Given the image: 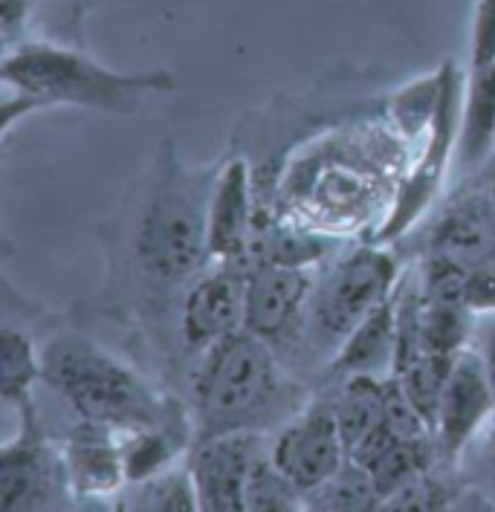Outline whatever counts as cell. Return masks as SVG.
<instances>
[{
	"mask_svg": "<svg viewBox=\"0 0 495 512\" xmlns=\"http://www.w3.org/2000/svg\"><path fill=\"white\" fill-rule=\"evenodd\" d=\"M302 394L281 374L270 342L238 330L206 351L194 377V440L293 420Z\"/></svg>",
	"mask_w": 495,
	"mask_h": 512,
	"instance_id": "cell-1",
	"label": "cell"
},
{
	"mask_svg": "<svg viewBox=\"0 0 495 512\" xmlns=\"http://www.w3.org/2000/svg\"><path fill=\"white\" fill-rule=\"evenodd\" d=\"M3 87L35 99L41 108H84L99 113H137L145 102L177 87L171 70L119 73L105 64L53 44H24L3 55Z\"/></svg>",
	"mask_w": 495,
	"mask_h": 512,
	"instance_id": "cell-2",
	"label": "cell"
},
{
	"mask_svg": "<svg viewBox=\"0 0 495 512\" xmlns=\"http://www.w3.org/2000/svg\"><path fill=\"white\" fill-rule=\"evenodd\" d=\"M41 365V379L70 403L79 420L139 432L157 426L168 408V400H160L145 379L82 333L55 336L41 351Z\"/></svg>",
	"mask_w": 495,
	"mask_h": 512,
	"instance_id": "cell-3",
	"label": "cell"
},
{
	"mask_svg": "<svg viewBox=\"0 0 495 512\" xmlns=\"http://www.w3.org/2000/svg\"><path fill=\"white\" fill-rule=\"evenodd\" d=\"M209 194H197L177 165H165L160 186L148 194L137 217L139 270L157 284L192 278L209 258Z\"/></svg>",
	"mask_w": 495,
	"mask_h": 512,
	"instance_id": "cell-4",
	"label": "cell"
},
{
	"mask_svg": "<svg viewBox=\"0 0 495 512\" xmlns=\"http://www.w3.org/2000/svg\"><path fill=\"white\" fill-rule=\"evenodd\" d=\"M397 261L374 246H362L330 272L313 301V330L322 345L339 348L377 304L394 293Z\"/></svg>",
	"mask_w": 495,
	"mask_h": 512,
	"instance_id": "cell-5",
	"label": "cell"
},
{
	"mask_svg": "<svg viewBox=\"0 0 495 512\" xmlns=\"http://www.w3.org/2000/svg\"><path fill=\"white\" fill-rule=\"evenodd\" d=\"M458 128H461V76H458L455 64L446 61V81H443V96H440L435 122L426 134L423 151L414 162V168L394 197L391 212L380 226V232L374 235L377 246L406 235L414 226V220L435 203L440 186H443V177L449 171L452 151L458 148Z\"/></svg>",
	"mask_w": 495,
	"mask_h": 512,
	"instance_id": "cell-6",
	"label": "cell"
},
{
	"mask_svg": "<svg viewBox=\"0 0 495 512\" xmlns=\"http://www.w3.org/2000/svg\"><path fill=\"white\" fill-rule=\"evenodd\" d=\"M270 458L299 486L302 495H310L313 489L330 481L348 463L336 408L328 403H310L302 408L275 437Z\"/></svg>",
	"mask_w": 495,
	"mask_h": 512,
	"instance_id": "cell-7",
	"label": "cell"
},
{
	"mask_svg": "<svg viewBox=\"0 0 495 512\" xmlns=\"http://www.w3.org/2000/svg\"><path fill=\"white\" fill-rule=\"evenodd\" d=\"M261 455L264 432H232L194 440L186 466L192 472L200 510H247L249 472Z\"/></svg>",
	"mask_w": 495,
	"mask_h": 512,
	"instance_id": "cell-8",
	"label": "cell"
},
{
	"mask_svg": "<svg viewBox=\"0 0 495 512\" xmlns=\"http://www.w3.org/2000/svg\"><path fill=\"white\" fill-rule=\"evenodd\" d=\"M27 423L21 437L6 440L0 449V507L3 510H44L58 504L61 486L70 489L64 460L44 446V437L35 429L32 403L21 408Z\"/></svg>",
	"mask_w": 495,
	"mask_h": 512,
	"instance_id": "cell-9",
	"label": "cell"
},
{
	"mask_svg": "<svg viewBox=\"0 0 495 512\" xmlns=\"http://www.w3.org/2000/svg\"><path fill=\"white\" fill-rule=\"evenodd\" d=\"M495 414V397L481 356L475 348L458 351L449 379L443 385L435 420V437L440 449L455 458L467 449V443L481 432V426Z\"/></svg>",
	"mask_w": 495,
	"mask_h": 512,
	"instance_id": "cell-10",
	"label": "cell"
},
{
	"mask_svg": "<svg viewBox=\"0 0 495 512\" xmlns=\"http://www.w3.org/2000/svg\"><path fill=\"white\" fill-rule=\"evenodd\" d=\"M310 287L313 278L304 267H287L273 261L261 264L244 281V330L264 342L281 339L290 324L299 319Z\"/></svg>",
	"mask_w": 495,
	"mask_h": 512,
	"instance_id": "cell-11",
	"label": "cell"
},
{
	"mask_svg": "<svg viewBox=\"0 0 495 512\" xmlns=\"http://www.w3.org/2000/svg\"><path fill=\"white\" fill-rule=\"evenodd\" d=\"M119 429L105 423L79 420L73 432L67 434L64 446V466L67 481L76 495L99 498L119 492L128 484L125 475V449L119 440Z\"/></svg>",
	"mask_w": 495,
	"mask_h": 512,
	"instance_id": "cell-12",
	"label": "cell"
},
{
	"mask_svg": "<svg viewBox=\"0 0 495 512\" xmlns=\"http://www.w3.org/2000/svg\"><path fill=\"white\" fill-rule=\"evenodd\" d=\"M244 281L220 270L194 284L183 304V339L194 351H209L215 342L244 330Z\"/></svg>",
	"mask_w": 495,
	"mask_h": 512,
	"instance_id": "cell-13",
	"label": "cell"
},
{
	"mask_svg": "<svg viewBox=\"0 0 495 512\" xmlns=\"http://www.w3.org/2000/svg\"><path fill=\"white\" fill-rule=\"evenodd\" d=\"M252 223V189L247 160H229L209 194V258L238 261L247 255Z\"/></svg>",
	"mask_w": 495,
	"mask_h": 512,
	"instance_id": "cell-14",
	"label": "cell"
},
{
	"mask_svg": "<svg viewBox=\"0 0 495 512\" xmlns=\"http://www.w3.org/2000/svg\"><path fill=\"white\" fill-rule=\"evenodd\" d=\"M432 255L452 258L467 270L493 264L495 220L490 194H469L440 217L432 232Z\"/></svg>",
	"mask_w": 495,
	"mask_h": 512,
	"instance_id": "cell-15",
	"label": "cell"
},
{
	"mask_svg": "<svg viewBox=\"0 0 495 512\" xmlns=\"http://www.w3.org/2000/svg\"><path fill=\"white\" fill-rule=\"evenodd\" d=\"M394 353H397V298L391 293L336 348L330 374L333 377H357V374L377 377L383 371H394Z\"/></svg>",
	"mask_w": 495,
	"mask_h": 512,
	"instance_id": "cell-16",
	"label": "cell"
},
{
	"mask_svg": "<svg viewBox=\"0 0 495 512\" xmlns=\"http://www.w3.org/2000/svg\"><path fill=\"white\" fill-rule=\"evenodd\" d=\"M495 148V61L469 70L464 108L458 128V157L467 171H475Z\"/></svg>",
	"mask_w": 495,
	"mask_h": 512,
	"instance_id": "cell-17",
	"label": "cell"
},
{
	"mask_svg": "<svg viewBox=\"0 0 495 512\" xmlns=\"http://www.w3.org/2000/svg\"><path fill=\"white\" fill-rule=\"evenodd\" d=\"M336 408V420H339V432L345 440V449L351 455V449L371 429H377L388 414V385L377 382V377L357 374L348 377L345 382V394Z\"/></svg>",
	"mask_w": 495,
	"mask_h": 512,
	"instance_id": "cell-18",
	"label": "cell"
},
{
	"mask_svg": "<svg viewBox=\"0 0 495 512\" xmlns=\"http://www.w3.org/2000/svg\"><path fill=\"white\" fill-rule=\"evenodd\" d=\"M458 353H435L426 351L420 353L417 359H412L406 368H400L394 379L403 391V397L409 400L414 411L420 414V420L429 426V434H435V420H438V405L443 385L449 379L452 362Z\"/></svg>",
	"mask_w": 495,
	"mask_h": 512,
	"instance_id": "cell-19",
	"label": "cell"
},
{
	"mask_svg": "<svg viewBox=\"0 0 495 512\" xmlns=\"http://www.w3.org/2000/svg\"><path fill=\"white\" fill-rule=\"evenodd\" d=\"M44 377L41 353L32 348L27 333L3 327L0 333V397L6 405L24 408L29 403L32 382Z\"/></svg>",
	"mask_w": 495,
	"mask_h": 512,
	"instance_id": "cell-20",
	"label": "cell"
},
{
	"mask_svg": "<svg viewBox=\"0 0 495 512\" xmlns=\"http://www.w3.org/2000/svg\"><path fill=\"white\" fill-rule=\"evenodd\" d=\"M122 507L128 510H200L192 472L186 469H163L145 481L125 486Z\"/></svg>",
	"mask_w": 495,
	"mask_h": 512,
	"instance_id": "cell-21",
	"label": "cell"
},
{
	"mask_svg": "<svg viewBox=\"0 0 495 512\" xmlns=\"http://www.w3.org/2000/svg\"><path fill=\"white\" fill-rule=\"evenodd\" d=\"M443 81H446V64L438 67L432 76L406 84L403 90L394 93L391 102V119L400 128V134L412 142L414 136L429 134L435 113H438L440 96H443Z\"/></svg>",
	"mask_w": 495,
	"mask_h": 512,
	"instance_id": "cell-22",
	"label": "cell"
},
{
	"mask_svg": "<svg viewBox=\"0 0 495 512\" xmlns=\"http://www.w3.org/2000/svg\"><path fill=\"white\" fill-rule=\"evenodd\" d=\"M420 322H423V345H426V351H464V345H467L469 339V310L461 298L423 296Z\"/></svg>",
	"mask_w": 495,
	"mask_h": 512,
	"instance_id": "cell-23",
	"label": "cell"
},
{
	"mask_svg": "<svg viewBox=\"0 0 495 512\" xmlns=\"http://www.w3.org/2000/svg\"><path fill=\"white\" fill-rule=\"evenodd\" d=\"M304 504L325 507V510H371L380 507V498L368 472L359 469L354 460H348L330 481L304 495Z\"/></svg>",
	"mask_w": 495,
	"mask_h": 512,
	"instance_id": "cell-24",
	"label": "cell"
},
{
	"mask_svg": "<svg viewBox=\"0 0 495 512\" xmlns=\"http://www.w3.org/2000/svg\"><path fill=\"white\" fill-rule=\"evenodd\" d=\"M304 507V495L264 452L255 460L247 481V510H299Z\"/></svg>",
	"mask_w": 495,
	"mask_h": 512,
	"instance_id": "cell-25",
	"label": "cell"
},
{
	"mask_svg": "<svg viewBox=\"0 0 495 512\" xmlns=\"http://www.w3.org/2000/svg\"><path fill=\"white\" fill-rule=\"evenodd\" d=\"M330 249L328 238L310 235V232H290V229H278L273 232L270 241V255L267 261L273 264H287V267H307L313 261H319Z\"/></svg>",
	"mask_w": 495,
	"mask_h": 512,
	"instance_id": "cell-26",
	"label": "cell"
},
{
	"mask_svg": "<svg viewBox=\"0 0 495 512\" xmlns=\"http://www.w3.org/2000/svg\"><path fill=\"white\" fill-rule=\"evenodd\" d=\"M495 61V0H475L469 32V70H481Z\"/></svg>",
	"mask_w": 495,
	"mask_h": 512,
	"instance_id": "cell-27",
	"label": "cell"
},
{
	"mask_svg": "<svg viewBox=\"0 0 495 512\" xmlns=\"http://www.w3.org/2000/svg\"><path fill=\"white\" fill-rule=\"evenodd\" d=\"M443 504L440 489L429 478L426 472L414 475L409 484H403L397 492H391L380 507H394V510H435Z\"/></svg>",
	"mask_w": 495,
	"mask_h": 512,
	"instance_id": "cell-28",
	"label": "cell"
},
{
	"mask_svg": "<svg viewBox=\"0 0 495 512\" xmlns=\"http://www.w3.org/2000/svg\"><path fill=\"white\" fill-rule=\"evenodd\" d=\"M464 304L469 313H495V261L493 264H481L467 272L464 281Z\"/></svg>",
	"mask_w": 495,
	"mask_h": 512,
	"instance_id": "cell-29",
	"label": "cell"
},
{
	"mask_svg": "<svg viewBox=\"0 0 495 512\" xmlns=\"http://www.w3.org/2000/svg\"><path fill=\"white\" fill-rule=\"evenodd\" d=\"M475 353L484 362V371H487L495 397V313H484V322L475 324Z\"/></svg>",
	"mask_w": 495,
	"mask_h": 512,
	"instance_id": "cell-30",
	"label": "cell"
},
{
	"mask_svg": "<svg viewBox=\"0 0 495 512\" xmlns=\"http://www.w3.org/2000/svg\"><path fill=\"white\" fill-rule=\"evenodd\" d=\"M487 486H490V501L495 504V434L490 440V452H487Z\"/></svg>",
	"mask_w": 495,
	"mask_h": 512,
	"instance_id": "cell-31",
	"label": "cell"
},
{
	"mask_svg": "<svg viewBox=\"0 0 495 512\" xmlns=\"http://www.w3.org/2000/svg\"><path fill=\"white\" fill-rule=\"evenodd\" d=\"M490 203H493V220H495V174H493V186H490Z\"/></svg>",
	"mask_w": 495,
	"mask_h": 512,
	"instance_id": "cell-32",
	"label": "cell"
}]
</instances>
